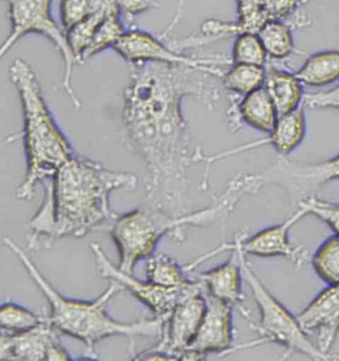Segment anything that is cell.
<instances>
[{"instance_id":"obj_1","label":"cell","mask_w":339,"mask_h":361,"mask_svg":"<svg viewBox=\"0 0 339 361\" xmlns=\"http://www.w3.org/2000/svg\"><path fill=\"white\" fill-rule=\"evenodd\" d=\"M119 141L146 170L143 206L172 216L187 212L191 134L182 111L185 97L212 109L220 99L218 78L198 68L163 63L129 65Z\"/></svg>"},{"instance_id":"obj_2","label":"cell","mask_w":339,"mask_h":361,"mask_svg":"<svg viewBox=\"0 0 339 361\" xmlns=\"http://www.w3.org/2000/svg\"><path fill=\"white\" fill-rule=\"evenodd\" d=\"M138 176L105 167L76 153L52 178L44 180L43 201L28 224V247H49L62 238H82L109 226L118 216L109 202L112 192L133 190Z\"/></svg>"},{"instance_id":"obj_3","label":"cell","mask_w":339,"mask_h":361,"mask_svg":"<svg viewBox=\"0 0 339 361\" xmlns=\"http://www.w3.org/2000/svg\"><path fill=\"white\" fill-rule=\"evenodd\" d=\"M4 245L18 258L28 271L29 277L42 292L50 307L49 319L61 334L81 341L89 355L96 360L95 346L112 336H124L129 341V351L135 355V340L140 336L160 338L163 319H140L126 323L109 316V304L124 288L111 282L109 287L93 300L72 299L64 296L37 267L25 250L9 238H4Z\"/></svg>"},{"instance_id":"obj_4","label":"cell","mask_w":339,"mask_h":361,"mask_svg":"<svg viewBox=\"0 0 339 361\" xmlns=\"http://www.w3.org/2000/svg\"><path fill=\"white\" fill-rule=\"evenodd\" d=\"M248 194L245 174H239L229 182L225 191L213 197L208 207L198 211L177 216L143 206L118 214L109 231L118 248L119 267L133 274L136 264L153 255L163 238H172L177 243H184L187 228L225 221L241 197Z\"/></svg>"},{"instance_id":"obj_5","label":"cell","mask_w":339,"mask_h":361,"mask_svg":"<svg viewBox=\"0 0 339 361\" xmlns=\"http://www.w3.org/2000/svg\"><path fill=\"white\" fill-rule=\"evenodd\" d=\"M9 78L21 102L23 128L18 138L23 140L26 157L25 176L16 197L28 202L38 185L52 178L76 151L49 109L33 68L16 59L9 67Z\"/></svg>"},{"instance_id":"obj_6","label":"cell","mask_w":339,"mask_h":361,"mask_svg":"<svg viewBox=\"0 0 339 361\" xmlns=\"http://www.w3.org/2000/svg\"><path fill=\"white\" fill-rule=\"evenodd\" d=\"M242 267L244 279L252 291L260 313L258 322L247 319L250 328L258 334V340L236 346V350H245L263 343H275L284 346L289 355L299 353L314 360H339V355H326L319 350L316 341L302 328L297 317L285 308L258 277L243 250Z\"/></svg>"},{"instance_id":"obj_7","label":"cell","mask_w":339,"mask_h":361,"mask_svg":"<svg viewBox=\"0 0 339 361\" xmlns=\"http://www.w3.org/2000/svg\"><path fill=\"white\" fill-rule=\"evenodd\" d=\"M8 4L11 30L1 49L0 57L4 59L24 36L30 33L40 34L49 39L62 56L65 63L62 87L75 109L82 107V102L73 87V71L78 64L68 43L67 35L57 25L52 13V0H6Z\"/></svg>"},{"instance_id":"obj_8","label":"cell","mask_w":339,"mask_h":361,"mask_svg":"<svg viewBox=\"0 0 339 361\" xmlns=\"http://www.w3.org/2000/svg\"><path fill=\"white\" fill-rule=\"evenodd\" d=\"M180 13L182 9L178 7L177 16L160 37L138 29H129L114 45V50L129 65L138 63L187 65L207 71L220 80L224 71L232 64L231 59L221 56L201 57L198 55H186L170 47L167 42V34L179 20Z\"/></svg>"},{"instance_id":"obj_9","label":"cell","mask_w":339,"mask_h":361,"mask_svg":"<svg viewBox=\"0 0 339 361\" xmlns=\"http://www.w3.org/2000/svg\"><path fill=\"white\" fill-rule=\"evenodd\" d=\"M206 308L203 288L198 281L196 286L180 300L172 313L163 319L158 343L153 348L133 355V360H184L185 350L194 340Z\"/></svg>"},{"instance_id":"obj_10","label":"cell","mask_w":339,"mask_h":361,"mask_svg":"<svg viewBox=\"0 0 339 361\" xmlns=\"http://www.w3.org/2000/svg\"><path fill=\"white\" fill-rule=\"evenodd\" d=\"M256 192L265 186L284 188L292 199L311 196L312 191L339 179V154L319 163H299L280 156L268 169L251 174Z\"/></svg>"},{"instance_id":"obj_11","label":"cell","mask_w":339,"mask_h":361,"mask_svg":"<svg viewBox=\"0 0 339 361\" xmlns=\"http://www.w3.org/2000/svg\"><path fill=\"white\" fill-rule=\"evenodd\" d=\"M97 272L104 279L118 283L124 290H128L141 303L145 305L156 318L165 319L179 303L180 300L189 294L195 286L197 280H194L184 287H162L150 281H143L124 272L118 265L109 259L106 252L97 243H90Z\"/></svg>"},{"instance_id":"obj_12","label":"cell","mask_w":339,"mask_h":361,"mask_svg":"<svg viewBox=\"0 0 339 361\" xmlns=\"http://www.w3.org/2000/svg\"><path fill=\"white\" fill-rule=\"evenodd\" d=\"M60 334L48 316L42 323L28 331L16 334L1 333L0 360H74V356L61 343Z\"/></svg>"},{"instance_id":"obj_13","label":"cell","mask_w":339,"mask_h":361,"mask_svg":"<svg viewBox=\"0 0 339 361\" xmlns=\"http://www.w3.org/2000/svg\"><path fill=\"white\" fill-rule=\"evenodd\" d=\"M203 293L207 302L206 312L182 360H203L210 355L225 356L233 353L235 307Z\"/></svg>"},{"instance_id":"obj_14","label":"cell","mask_w":339,"mask_h":361,"mask_svg":"<svg viewBox=\"0 0 339 361\" xmlns=\"http://www.w3.org/2000/svg\"><path fill=\"white\" fill-rule=\"evenodd\" d=\"M306 216L307 212L299 207L284 223L263 229L252 236H248L247 231H241V250L246 255L287 258L299 269L304 267L309 257L307 251L302 246L292 245L290 231Z\"/></svg>"},{"instance_id":"obj_15","label":"cell","mask_w":339,"mask_h":361,"mask_svg":"<svg viewBox=\"0 0 339 361\" xmlns=\"http://www.w3.org/2000/svg\"><path fill=\"white\" fill-rule=\"evenodd\" d=\"M307 333H316L319 350L331 355L339 333V284L328 285L297 316Z\"/></svg>"},{"instance_id":"obj_16","label":"cell","mask_w":339,"mask_h":361,"mask_svg":"<svg viewBox=\"0 0 339 361\" xmlns=\"http://www.w3.org/2000/svg\"><path fill=\"white\" fill-rule=\"evenodd\" d=\"M234 246L229 259L213 269L197 273L198 280L206 294L227 302L240 310L241 314L247 312L244 307L242 250L239 233L233 239Z\"/></svg>"},{"instance_id":"obj_17","label":"cell","mask_w":339,"mask_h":361,"mask_svg":"<svg viewBox=\"0 0 339 361\" xmlns=\"http://www.w3.org/2000/svg\"><path fill=\"white\" fill-rule=\"evenodd\" d=\"M307 134V119L304 106L290 114L280 116L269 137L256 141V147L270 145L280 156H287L304 140Z\"/></svg>"},{"instance_id":"obj_18","label":"cell","mask_w":339,"mask_h":361,"mask_svg":"<svg viewBox=\"0 0 339 361\" xmlns=\"http://www.w3.org/2000/svg\"><path fill=\"white\" fill-rule=\"evenodd\" d=\"M265 89L274 102L279 116L297 111L304 104V84L296 73L282 70L269 71L266 79Z\"/></svg>"},{"instance_id":"obj_19","label":"cell","mask_w":339,"mask_h":361,"mask_svg":"<svg viewBox=\"0 0 339 361\" xmlns=\"http://www.w3.org/2000/svg\"><path fill=\"white\" fill-rule=\"evenodd\" d=\"M239 109L243 123L268 134L273 130L280 116L265 87L244 96Z\"/></svg>"},{"instance_id":"obj_20","label":"cell","mask_w":339,"mask_h":361,"mask_svg":"<svg viewBox=\"0 0 339 361\" xmlns=\"http://www.w3.org/2000/svg\"><path fill=\"white\" fill-rule=\"evenodd\" d=\"M302 84L324 87L339 80V51L326 50L312 54L296 72Z\"/></svg>"},{"instance_id":"obj_21","label":"cell","mask_w":339,"mask_h":361,"mask_svg":"<svg viewBox=\"0 0 339 361\" xmlns=\"http://www.w3.org/2000/svg\"><path fill=\"white\" fill-rule=\"evenodd\" d=\"M145 274L148 281L162 287H184L194 281L184 266L165 253L148 256Z\"/></svg>"},{"instance_id":"obj_22","label":"cell","mask_w":339,"mask_h":361,"mask_svg":"<svg viewBox=\"0 0 339 361\" xmlns=\"http://www.w3.org/2000/svg\"><path fill=\"white\" fill-rule=\"evenodd\" d=\"M267 74L264 66L231 64L222 75L221 85L229 94L244 97L264 87Z\"/></svg>"},{"instance_id":"obj_23","label":"cell","mask_w":339,"mask_h":361,"mask_svg":"<svg viewBox=\"0 0 339 361\" xmlns=\"http://www.w3.org/2000/svg\"><path fill=\"white\" fill-rule=\"evenodd\" d=\"M289 24L282 21H269L258 35L268 54L273 60H285L295 52V41Z\"/></svg>"},{"instance_id":"obj_24","label":"cell","mask_w":339,"mask_h":361,"mask_svg":"<svg viewBox=\"0 0 339 361\" xmlns=\"http://www.w3.org/2000/svg\"><path fill=\"white\" fill-rule=\"evenodd\" d=\"M128 30L116 4L97 28L91 44L83 55V62L104 52L107 49L114 48L121 36Z\"/></svg>"},{"instance_id":"obj_25","label":"cell","mask_w":339,"mask_h":361,"mask_svg":"<svg viewBox=\"0 0 339 361\" xmlns=\"http://www.w3.org/2000/svg\"><path fill=\"white\" fill-rule=\"evenodd\" d=\"M114 6H116V2H114V0H112L111 4L106 8L93 14V16L76 24L69 30L66 31L71 50L74 54L76 60L80 64L83 63V55L91 44L97 28Z\"/></svg>"},{"instance_id":"obj_26","label":"cell","mask_w":339,"mask_h":361,"mask_svg":"<svg viewBox=\"0 0 339 361\" xmlns=\"http://www.w3.org/2000/svg\"><path fill=\"white\" fill-rule=\"evenodd\" d=\"M312 267L323 281L339 284V235L328 236L319 246L311 259Z\"/></svg>"},{"instance_id":"obj_27","label":"cell","mask_w":339,"mask_h":361,"mask_svg":"<svg viewBox=\"0 0 339 361\" xmlns=\"http://www.w3.org/2000/svg\"><path fill=\"white\" fill-rule=\"evenodd\" d=\"M309 0H263V6L269 21H282L292 29L307 27L309 18L304 13Z\"/></svg>"},{"instance_id":"obj_28","label":"cell","mask_w":339,"mask_h":361,"mask_svg":"<svg viewBox=\"0 0 339 361\" xmlns=\"http://www.w3.org/2000/svg\"><path fill=\"white\" fill-rule=\"evenodd\" d=\"M45 317L34 313L16 302H4L0 308L1 333L16 334L28 331L42 323Z\"/></svg>"},{"instance_id":"obj_29","label":"cell","mask_w":339,"mask_h":361,"mask_svg":"<svg viewBox=\"0 0 339 361\" xmlns=\"http://www.w3.org/2000/svg\"><path fill=\"white\" fill-rule=\"evenodd\" d=\"M232 64L264 66L268 54L257 33L245 32L235 37L231 56Z\"/></svg>"},{"instance_id":"obj_30","label":"cell","mask_w":339,"mask_h":361,"mask_svg":"<svg viewBox=\"0 0 339 361\" xmlns=\"http://www.w3.org/2000/svg\"><path fill=\"white\" fill-rule=\"evenodd\" d=\"M112 0H62L61 1V20L65 30H69L76 24L88 17L102 11Z\"/></svg>"},{"instance_id":"obj_31","label":"cell","mask_w":339,"mask_h":361,"mask_svg":"<svg viewBox=\"0 0 339 361\" xmlns=\"http://www.w3.org/2000/svg\"><path fill=\"white\" fill-rule=\"evenodd\" d=\"M238 20L236 22L239 35L245 32L258 33L269 22L263 0H235Z\"/></svg>"},{"instance_id":"obj_32","label":"cell","mask_w":339,"mask_h":361,"mask_svg":"<svg viewBox=\"0 0 339 361\" xmlns=\"http://www.w3.org/2000/svg\"><path fill=\"white\" fill-rule=\"evenodd\" d=\"M297 206L304 209L307 214L316 216L328 224L334 234L339 235V204L324 201L314 195H311L297 202Z\"/></svg>"},{"instance_id":"obj_33","label":"cell","mask_w":339,"mask_h":361,"mask_svg":"<svg viewBox=\"0 0 339 361\" xmlns=\"http://www.w3.org/2000/svg\"><path fill=\"white\" fill-rule=\"evenodd\" d=\"M304 106L309 109H336L339 111V84L323 92H306Z\"/></svg>"},{"instance_id":"obj_34","label":"cell","mask_w":339,"mask_h":361,"mask_svg":"<svg viewBox=\"0 0 339 361\" xmlns=\"http://www.w3.org/2000/svg\"><path fill=\"white\" fill-rule=\"evenodd\" d=\"M124 23L133 20L136 16L151 11L157 6L155 0H114Z\"/></svg>"}]
</instances>
